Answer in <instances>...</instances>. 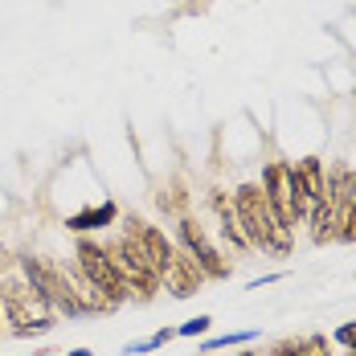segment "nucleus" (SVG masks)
Here are the masks:
<instances>
[{"instance_id": "5", "label": "nucleus", "mask_w": 356, "mask_h": 356, "mask_svg": "<svg viewBox=\"0 0 356 356\" xmlns=\"http://www.w3.org/2000/svg\"><path fill=\"white\" fill-rule=\"evenodd\" d=\"M21 275L49 299V307H58V312H66V316H82V312H86V303L78 299V291L70 286V279H66L62 266H54V262H45V258H21Z\"/></svg>"}, {"instance_id": "18", "label": "nucleus", "mask_w": 356, "mask_h": 356, "mask_svg": "<svg viewBox=\"0 0 356 356\" xmlns=\"http://www.w3.org/2000/svg\"><path fill=\"white\" fill-rule=\"evenodd\" d=\"M299 348H303V340H279L270 348V356H299Z\"/></svg>"}, {"instance_id": "14", "label": "nucleus", "mask_w": 356, "mask_h": 356, "mask_svg": "<svg viewBox=\"0 0 356 356\" xmlns=\"http://www.w3.org/2000/svg\"><path fill=\"white\" fill-rule=\"evenodd\" d=\"M299 356H332V344H327V336H307L303 340V348H299Z\"/></svg>"}, {"instance_id": "8", "label": "nucleus", "mask_w": 356, "mask_h": 356, "mask_svg": "<svg viewBox=\"0 0 356 356\" xmlns=\"http://www.w3.org/2000/svg\"><path fill=\"white\" fill-rule=\"evenodd\" d=\"M127 234L140 242L143 258H147V266H152V270L164 279V275H168V266H172V258H177V246H172V242H168V238H164L156 225H147L143 217H131V221H127Z\"/></svg>"}, {"instance_id": "3", "label": "nucleus", "mask_w": 356, "mask_h": 356, "mask_svg": "<svg viewBox=\"0 0 356 356\" xmlns=\"http://www.w3.org/2000/svg\"><path fill=\"white\" fill-rule=\"evenodd\" d=\"M262 193H266V205L270 213L279 217V225L295 234V225H303L312 205L299 188V177H295V164L291 160H270L266 172H262Z\"/></svg>"}, {"instance_id": "12", "label": "nucleus", "mask_w": 356, "mask_h": 356, "mask_svg": "<svg viewBox=\"0 0 356 356\" xmlns=\"http://www.w3.org/2000/svg\"><path fill=\"white\" fill-rule=\"evenodd\" d=\"M111 221H115V205H103V209H86V213L70 217L66 225H70L74 234H86V229H103Z\"/></svg>"}, {"instance_id": "7", "label": "nucleus", "mask_w": 356, "mask_h": 356, "mask_svg": "<svg viewBox=\"0 0 356 356\" xmlns=\"http://www.w3.org/2000/svg\"><path fill=\"white\" fill-rule=\"evenodd\" d=\"M180 246L188 250V258L205 270V279H229V262L209 242V234H205V225L197 217H180Z\"/></svg>"}, {"instance_id": "11", "label": "nucleus", "mask_w": 356, "mask_h": 356, "mask_svg": "<svg viewBox=\"0 0 356 356\" xmlns=\"http://www.w3.org/2000/svg\"><path fill=\"white\" fill-rule=\"evenodd\" d=\"M307 225H312V242H316V246H327V242L340 238V209H336L332 201H320V205H312Z\"/></svg>"}, {"instance_id": "2", "label": "nucleus", "mask_w": 356, "mask_h": 356, "mask_svg": "<svg viewBox=\"0 0 356 356\" xmlns=\"http://www.w3.org/2000/svg\"><path fill=\"white\" fill-rule=\"evenodd\" d=\"M0 316L13 323L17 336H33L54 323V307L25 275H8L0 279Z\"/></svg>"}, {"instance_id": "19", "label": "nucleus", "mask_w": 356, "mask_h": 356, "mask_svg": "<svg viewBox=\"0 0 356 356\" xmlns=\"http://www.w3.org/2000/svg\"><path fill=\"white\" fill-rule=\"evenodd\" d=\"M70 356H90V353H86V348H74V353Z\"/></svg>"}, {"instance_id": "1", "label": "nucleus", "mask_w": 356, "mask_h": 356, "mask_svg": "<svg viewBox=\"0 0 356 356\" xmlns=\"http://www.w3.org/2000/svg\"><path fill=\"white\" fill-rule=\"evenodd\" d=\"M234 217H238V229H242L246 246H262V250H270V254H279V258L291 254L295 234L283 229L279 217L270 213L262 184H238L234 188Z\"/></svg>"}, {"instance_id": "4", "label": "nucleus", "mask_w": 356, "mask_h": 356, "mask_svg": "<svg viewBox=\"0 0 356 356\" xmlns=\"http://www.w3.org/2000/svg\"><path fill=\"white\" fill-rule=\"evenodd\" d=\"M78 266H82L86 283L95 286L111 307H119L123 299H131V291H127V283H123V275H119L115 262H111L107 246H99L95 238H78Z\"/></svg>"}, {"instance_id": "16", "label": "nucleus", "mask_w": 356, "mask_h": 356, "mask_svg": "<svg viewBox=\"0 0 356 356\" xmlns=\"http://www.w3.org/2000/svg\"><path fill=\"white\" fill-rule=\"evenodd\" d=\"M209 316H197V320H188V323H180L177 327V336H205V332H209Z\"/></svg>"}, {"instance_id": "15", "label": "nucleus", "mask_w": 356, "mask_h": 356, "mask_svg": "<svg viewBox=\"0 0 356 356\" xmlns=\"http://www.w3.org/2000/svg\"><path fill=\"white\" fill-rule=\"evenodd\" d=\"M246 340H254V332H229V336L209 340V344H205V353H213V348H229V344H246Z\"/></svg>"}, {"instance_id": "20", "label": "nucleus", "mask_w": 356, "mask_h": 356, "mask_svg": "<svg viewBox=\"0 0 356 356\" xmlns=\"http://www.w3.org/2000/svg\"><path fill=\"white\" fill-rule=\"evenodd\" d=\"M238 356H258V353H250V348H246V353H238Z\"/></svg>"}, {"instance_id": "17", "label": "nucleus", "mask_w": 356, "mask_h": 356, "mask_svg": "<svg viewBox=\"0 0 356 356\" xmlns=\"http://www.w3.org/2000/svg\"><path fill=\"white\" fill-rule=\"evenodd\" d=\"M336 344H344L348 353H356V323H340L336 327Z\"/></svg>"}, {"instance_id": "9", "label": "nucleus", "mask_w": 356, "mask_h": 356, "mask_svg": "<svg viewBox=\"0 0 356 356\" xmlns=\"http://www.w3.org/2000/svg\"><path fill=\"white\" fill-rule=\"evenodd\" d=\"M160 283L168 286L177 299H188V295H197V291H201V283H205V270L188 258V250L177 246V258H172V266H168V275H164Z\"/></svg>"}, {"instance_id": "10", "label": "nucleus", "mask_w": 356, "mask_h": 356, "mask_svg": "<svg viewBox=\"0 0 356 356\" xmlns=\"http://www.w3.org/2000/svg\"><path fill=\"white\" fill-rule=\"evenodd\" d=\"M295 177H299V188H303L307 205L327 201V177H323V160L320 156H303V160H295Z\"/></svg>"}, {"instance_id": "6", "label": "nucleus", "mask_w": 356, "mask_h": 356, "mask_svg": "<svg viewBox=\"0 0 356 356\" xmlns=\"http://www.w3.org/2000/svg\"><path fill=\"white\" fill-rule=\"evenodd\" d=\"M107 254H111V262H115V270L123 275V283H127V291H131V295L152 299V295L160 291V275L147 266V258H143L140 242H136L131 234H123L119 242H111Z\"/></svg>"}, {"instance_id": "13", "label": "nucleus", "mask_w": 356, "mask_h": 356, "mask_svg": "<svg viewBox=\"0 0 356 356\" xmlns=\"http://www.w3.org/2000/svg\"><path fill=\"white\" fill-rule=\"evenodd\" d=\"M340 242H356V201L340 209Z\"/></svg>"}]
</instances>
